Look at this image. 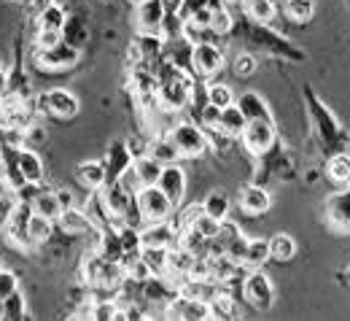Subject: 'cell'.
<instances>
[{"instance_id":"19","label":"cell","mask_w":350,"mask_h":321,"mask_svg":"<svg viewBox=\"0 0 350 321\" xmlns=\"http://www.w3.org/2000/svg\"><path fill=\"white\" fill-rule=\"evenodd\" d=\"M237 108L243 111L245 119H262V122H272V125H275V116H272L267 100H264L259 92H245V94H240Z\"/></svg>"},{"instance_id":"26","label":"cell","mask_w":350,"mask_h":321,"mask_svg":"<svg viewBox=\"0 0 350 321\" xmlns=\"http://www.w3.org/2000/svg\"><path fill=\"white\" fill-rule=\"evenodd\" d=\"M79 181L84 183L87 189H103L108 176H105V165L103 162H81L79 170H76Z\"/></svg>"},{"instance_id":"1","label":"cell","mask_w":350,"mask_h":321,"mask_svg":"<svg viewBox=\"0 0 350 321\" xmlns=\"http://www.w3.org/2000/svg\"><path fill=\"white\" fill-rule=\"evenodd\" d=\"M307 97V111H310V119L315 125V133L321 138V146L326 154H337V151H345L348 146V133L340 127L337 116L323 105V100L312 92V87H305Z\"/></svg>"},{"instance_id":"59","label":"cell","mask_w":350,"mask_h":321,"mask_svg":"<svg viewBox=\"0 0 350 321\" xmlns=\"http://www.w3.org/2000/svg\"><path fill=\"white\" fill-rule=\"evenodd\" d=\"M135 3H143V0H135Z\"/></svg>"},{"instance_id":"20","label":"cell","mask_w":350,"mask_h":321,"mask_svg":"<svg viewBox=\"0 0 350 321\" xmlns=\"http://www.w3.org/2000/svg\"><path fill=\"white\" fill-rule=\"evenodd\" d=\"M269 194H267V189L262 186H256V183H251V186H243V192H240V208L245 211V214H251V216H262L269 211Z\"/></svg>"},{"instance_id":"15","label":"cell","mask_w":350,"mask_h":321,"mask_svg":"<svg viewBox=\"0 0 350 321\" xmlns=\"http://www.w3.org/2000/svg\"><path fill=\"white\" fill-rule=\"evenodd\" d=\"M191 65H194V70H200L202 76H211V73L221 70L224 57H221L219 46L216 44H194V49H191Z\"/></svg>"},{"instance_id":"47","label":"cell","mask_w":350,"mask_h":321,"mask_svg":"<svg viewBox=\"0 0 350 321\" xmlns=\"http://www.w3.org/2000/svg\"><path fill=\"white\" fill-rule=\"evenodd\" d=\"M256 70V57L254 54H243L234 60V73L237 76H251Z\"/></svg>"},{"instance_id":"21","label":"cell","mask_w":350,"mask_h":321,"mask_svg":"<svg viewBox=\"0 0 350 321\" xmlns=\"http://www.w3.org/2000/svg\"><path fill=\"white\" fill-rule=\"evenodd\" d=\"M162 168H165V165H159V162H157L154 157H148V154L132 159V170H135L140 186H157L159 176H162Z\"/></svg>"},{"instance_id":"13","label":"cell","mask_w":350,"mask_h":321,"mask_svg":"<svg viewBox=\"0 0 350 321\" xmlns=\"http://www.w3.org/2000/svg\"><path fill=\"white\" fill-rule=\"evenodd\" d=\"M178 229H173V224L167 222H146L140 227V246L143 248H170L175 246Z\"/></svg>"},{"instance_id":"2","label":"cell","mask_w":350,"mask_h":321,"mask_svg":"<svg viewBox=\"0 0 350 321\" xmlns=\"http://www.w3.org/2000/svg\"><path fill=\"white\" fill-rule=\"evenodd\" d=\"M191 90H194L191 79H189L175 62H167V65L162 68V73H159V87H157V97H159L162 108H167V111H180V108H186L189 100H191Z\"/></svg>"},{"instance_id":"48","label":"cell","mask_w":350,"mask_h":321,"mask_svg":"<svg viewBox=\"0 0 350 321\" xmlns=\"http://www.w3.org/2000/svg\"><path fill=\"white\" fill-rule=\"evenodd\" d=\"M200 119H202V125L205 127H213V130H219V122H221V108H216V105H205L202 108V114H200Z\"/></svg>"},{"instance_id":"5","label":"cell","mask_w":350,"mask_h":321,"mask_svg":"<svg viewBox=\"0 0 350 321\" xmlns=\"http://www.w3.org/2000/svg\"><path fill=\"white\" fill-rule=\"evenodd\" d=\"M243 138V146L254 154V157H264L275 140H278V133H275V125L272 122H262V119H248L245 122V130L240 133Z\"/></svg>"},{"instance_id":"35","label":"cell","mask_w":350,"mask_h":321,"mask_svg":"<svg viewBox=\"0 0 350 321\" xmlns=\"http://www.w3.org/2000/svg\"><path fill=\"white\" fill-rule=\"evenodd\" d=\"M27 235L33 243H46L49 235H51V219H46L41 214H33L30 222H27Z\"/></svg>"},{"instance_id":"22","label":"cell","mask_w":350,"mask_h":321,"mask_svg":"<svg viewBox=\"0 0 350 321\" xmlns=\"http://www.w3.org/2000/svg\"><path fill=\"white\" fill-rule=\"evenodd\" d=\"M59 227L65 229V232H70V235H81V232H89V229H94V222L89 219V214L84 211H79V208H62V214H59Z\"/></svg>"},{"instance_id":"16","label":"cell","mask_w":350,"mask_h":321,"mask_svg":"<svg viewBox=\"0 0 350 321\" xmlns=\"http://www.w3.org/2000/svg\"><path fill=\"white\" fill-rule=\"evenodd\" d=\"M14 170H16V176H19L22 181H27V183H38L44 179L41 157H38L36 151H27V149H22V151L14 154Z\"/></svg>"},{"instance_id":"29","label":"cell","mask_w":350,"mask_h":321,"mask_svg":"<svg viewBox=\"0 0 350 321\" xmlns=\"http://www.w3.org/2000/svg\"><path fill=\"white\" fill-rule=\"evenodd\" d=\"M97 254L103 259H111V262H119L122 259V240H119V229L113 227H103V240L97 246Z\"/></svg>"},{"instance_id":"18","label":"cell","mask_w":350,"mask_h":321,"mask_svg":"<svg viewBox=\"0 0 350 321\" xmlns=\"http://www.w3.org/2000/svg\"><path fill=\"white\" fill-rule=\"evenodd\" d=\"M130 165H132V154H130V149H127V143L116 140V143L108 149V157H105V176H108V181H119V176H122Z\"/></svg>"},{"instance_id":"9","label":"cell","mask_w":350,"mask_h":321,"mask_svg":"<svg viewBox=\"0 0 350 321\" xmlns=\"http://www.w3.org/2000/svg\"><path fill=\"white\" fill-rule=\"evenodd\" d=\"M170 140L175 143V149H178L180 157H200V154L208 149L205 133H202L197 125H191V122L178 125L173 133H170Z\"/></svg>"},{"instance_id":"17","label":"cell","mask_w":350,"mask_h":321,"mask_svg":"<svg viewBox=\"0 0 350 321\" xmlns=\"http://www.w3.org/2000/svg\"><path fill=\"white\" fill-rule=\"evenodd\" d=\"M162 19H165V8H162L159 0H143V3H137V30L140 33L159 36Z\"/></svg>"},{"instance_id":"33","label":"cell","mask_w":350,"mask_h":321,"mask_svg":"<svg viewBox=\"0 0 350 321\" xmlns=\"http://www.w3.org/2000/svg\"><path fill=\"white\" fill-rule=\"evenodd\" d=\"M148 157H154L159 165H173L178 162V149H175V143L170 138H162V140H157V143H151V149H148Z\"/></svg>"},{"instance_id":"60","label":"cell","mask_w":350,"mask_h":321,"mask_svg":"<svg viewBox=\"0 0 350 321\" xmlns=\"http://www.w3.org/2000/svg\"><path fill=\"white\" fill-rule=\"evenodd\" d=\"M0 105H3V100H0Z\"/></svg>"},{"instance_id":"54","label":"cell","mask_w":350,"mask_h":321,"mask_svg":"<svg viewBox=\"0 0 350 321\" xmlns=\"http://www.w3.org/2000/svg\"><path fill=\"white\" fill-rule=\"evenodd\" d=\"M51 3H54V0H30V8H33L36 14H41V11H44V8H49Z\"/></svg>"},{"instance_id":"37","label":"cell","mask_w":350,"mask_h":321,"mask_svg":"<svg viewBox=\"0 0 350 321\" xmlns=\"http://www.w3.org/2000/svg\"><path fill=\"white\" fill-rule=\"evenodd\" d=\"M211 313H213V319H234L237 316V308H234L232 294H221L219 292L211 300Z\"/></svg>"},{"instance_id":"50","label":"cell","mask_w":350,"mask_h":321,"mask_svg":"<svg viewBox=\"0 0 350 321\" xmlns=\"http://www.w3.org/2000/svg\"><path fill=\"white\" fill-rule=\"evenodd\" d=\"M113 316H116V305L113 303H97L92 308V313H89V319H100V321L113 319Z\"/></svg>"},{"instance_id":"11","label":"cell","mask_w":350,"mask_h":321,"mask_svg":"<svg viewBox=\"0 0 350 321\" xmlns=\"http://www.w3.org/2000/svg\"><path fill=\"white\" fill-rule=\"evenodd\" d=\"M33 216V205L30 203H19L8 211V219H5V237L16 246H33L30 235H27V222Z\"/></svg>"},{"instance_id":"36","label":"cell","mask_w":350,"mask_h":321,"mask_svg":"<svg viewBox=\"0 0 350 321\" xmlns=\"http://www.w3.org/2000/svg\"><path fill=\"white\" fill-rule=\"evenodd\" d=\"M202 211H205L208 216H213V219L224 222V219H226V214H229V200H226V194H221V192L208 194V200L202 203Z\"/></svg>"},{"instance_id":"57","label":"cell","mask_w":350,"mask_h":321,"mask_svg":"<svg viewBox=\"0 0 350 321\" xmlns=\"http://www.w3.org/2000/svg\"><path fill=\"white\" fill-rule=\"evenodd\" d=\"M272 3H275V5H278V3H286V0H272Z\"/></svg>"},{"instance_id":"53","label":"cell","mask_w":350,"mask_h":321,"mask_svg":"<svg viewBox=\"0 0 350 321\" xmlns=\"http://www.w3.org/2000/svg\"><path fill=\"white\" fill-rule=\"evenodd\" d=\"M57 200H59L62 208H70V205H73V194H70L68 189H59V192H57Z\"/></svg>"},{"instance_id":"14","label":"cell","mask_w":350,"mask_h":321,"mask_svg":"<svg viewBox=\"0 0 350 321\" xmlns=\"http://www.w3.org/2000/svg\"><path fill=\"white\" fill-rule=\"evenodd\" d=\"M157 186L167 194V200L173 203V208H178V205L183 203V194H186V176H183V170H180L175 162L162 168V176H159Z\"/></svg>"},{"instance_id":"44","label":"cell","mask_w":350,"mask_h":321,"mask_svg":"<svg viewBox=\"0 0 350 321\" xmlns=\"http://www.w3.org/2000/svg\"><path fill=\"white\" fill-rule=\"evenodd\" d=\"M191 227L200 229V232H202V235H205L208 240H213V237L219 235L221 222H219V219H213V216H208V214H202V216H200V219H197V222H194Z\"/></svg>"},{"instance_id":"34","label":"cell","mask_w":350,"mask_h":321,"mask_svg":"<svg viewBox=\"0 0 350 321\" xmlns=\"http://www.w3.org/2000/svg\"><path fill=\"white\" fill-rule=\"evenodd\" d=\"M243 5H245V11H248V16H251L254 22H259V25H267V22L275 16V3H272V0H245Z\"/></svg>"},{"instance_id":"51","label":"cell","mask_w":350,"mask_h":321,"mask_svg":"<svg viewBox=\"0 0 350 321\" xmlns=\"http://www.w3.org/2000/svg\"><path fill=\"white\" fill-rule=\"evenodd\" d=\"M38 49H49V46H57L62 41V33L59 30H38Z\"/></svg>"},{"instance_id":"45","label":"cell","mask_w":350,"mask_h":321,"mask_svg":"<svg viewBox=\"0 0 350 321\" xmlns=\"http://www.w3.org/2000/svg\"><path fill=\"white\" fill-rule=\"evenodd\" d=\"M202 214H205V211H202V203H191V205L180 208V222H178V227H191Z\"/></svg>"},{"instance_id":"40","label":"cell","mask_w":350,"mask_h":321,"mask_svg":"<svg viewBox=\"0 0 350 321\" xmlns=\"http://www.w3.org/2000/svg\"><path fill=\"white\" fill-rule=\"evenodd\" d=\"M208 103L216 105V108H226V105L234 103V94L226 84H211L208 87Z\"/></svg>"},{"instance_id":"8","label":"cell","mask_w":350,"mask_h":321,"mask_svg":"<svg viewBox=\"0 0 350 321\" xmlns=\"http://www.w3.org/2000/svg\"><path fill=\"white\" fill-rule=\"evenodd\" d=\"M323 216H326V224L334 229V232L350 235V183H348V189L334 192V194L326 197V203H323Z\"/></svg>"},{"instance_id":"12","label":"cell","mask_w":350,"mask_h":321,"mask_svg":"<svg viewBox=\"0 0 350 321\" xmlns=\"http://www.w3.org/2000/svg\"><path fill=\"white\" fill-rule=\"evenodd\" d=\"M38 62L49 68V70H62V68H70L79 62V49L73 44H68L65 38L57 46H49V49H38Z\"/></svg>"},{"instance_id":"31","label":"cell","mask_w":350,"mask_h":321,"mask_svg":"<svg viewBox=\"0 0 350 321\" xmlns=\"http://www.w3.org/2000/svg\"><path fill=\"white\" fill-rule=\"evenodd\" d=\"M269 259V243L262 240V237H254V240H248V246H245V257H243V268H262L264 262Z\"/></svg>"},{"instance_id":"42","label":"cell","mask_w":350,"mask_h":321,"mask_svg":"<svg viewBox=\"0 0 350 321\" xmlns=\"http://www.w3.org/2000/svg\"><path fill=\"white\" fill-rule=\"evenodd\" d=\"M159 36H162L165 41L183 36V16H180V14H165L162 27H159Z\"/></svg>"},{"instance_id":"32","label":"cell","mask_w":350,"mask_h":321,"mask_svg":"<svg viewBox=\"0 0 350 321\" xmlns=\"http://www.w3.org/2000/svg\"><path fill=\"white\" fill-rule=\"evenodd\" d=\"M283 14H286L291 22L305 25V22L312 19V14H315V3H312V0H286V3H283Z\"/></svg>"},{"instance_id":"41","label":"cell","mask_w":350,"mask_h":321,"mask_svg":"<svg viewBox=\"0 0 350 321\" xmlns=\"http://www.w3.org/2000/svg\"><path fill=\"white\" fill-rule=\"evenodd\" d=\"M124 275H127V278H132V281H140V283H146V281H148V278H151L154 273H151V268L146 265V259L137 254L135 259H130V262L124 265Z\"/></svg>"},{"instance_id":"39","label":"cell","mask_w":350,"mask_h":321,"mask_svg":"<svg viewBox=\"0 0 350 321\" xmlns=\"http://www.w3.org/2000/svg\"><path fill=\"white\" fill-rule=\"evenodd\" d=\"M22 313H25V297L16 289L3 300V319H22Z\"/></svg>"},{"instance_id":"27","label":"cell","mask_w":350,"mask_h":321,"mask_svg":"<svg viewBox=\"0 0 350 321\" xmlns=\"http://www.w3.org/2000/svg\"><path fill=\"white\" fill-rule=\"evenodd\" d=\"M326 173L329 179L340 186H348L350 183V154L348 151H337L329 157V165H326Z\"/></svg>"},{"instance_id":"52","label":"cell","mask_w":350,"mask_h":321,"mask_svg":"<svg viewBox=\"0 0 350 321\" xmlns=\"http://www.w3.org/2000/svg\"><path fill=\"white\" fill-rule=\"evenodd\" d=\"M159 3H162L165 14H180V5H183V0H159Z\"/></svg>"},{"instance_id":"3","label":"cell","mask_w":350,"mask_h":321,"mask_svg":"<svg viewBox=\"0 0 350 321\" xmlns=\"http://www.w3.org/2000/svg\"><path fill=\"white\" fill-rule=\"evenodd\" d=\"M135 208L140 211L143 224L146 222H167L173 214V203L167 200V194L159 186H140L135 192Z\"/></svg>"},{"instance_id":"28","label":"cell","mask_w":350,"mask_h":321,"mask_svg":"<svg viewBox=\"0 0 350 321\" xmlns=\"http://www.w3.org/2000/svg\"><path fill=\"white\" fill-rule=\"evenodd\" d=\"M30 205H33V214H41V216L51 219V222H57L59 214H62V205L57 200V192H38Z\"/></svg>"},{"instance_id":"46","label":"cell","mask_w":350,"mask_h":321,"mask_svg":"<svg viewBox=\"0 0 350 321\" xmlns=\"http://www.w3.org/2000/svg\"><path fill=\"white\" fill-rule=\"evenodd\" d=\"M16 289H19V278L11 273V270H0V300H5Z\"/></svg>"},{"instance_id":"23","label":"cell","mask_w":350,"mask_h":321,"mask_svg":"<svg viewBox=\"0 0 350 321\" xmlns=\"http://www.w3.org/2000/svg\"><path fill=\"white\" fill-rule=\"evenodd\" d=\"M245 116H243V111L237 108V103H232V105H226V108H221V122H219V130L224 136L229 138H240V133L245 130Z\"/></svg>"},{"instance_id":"24","label":"cell","mask_w":350,"mask_h":321,"mask_svg":"<svg viewBox=\"0 0 350 321\" xmlns=\"http://www.w3.org/2000/svg\"><path fill=\"white\" fill-rule=\"evenodd\" d=\"M267 243H269V259L288 262V259L297 254V240H294L288 232H278V235H272Z\"/></svg>"},{"instance_id":"38","label":"cell","mask_w":350,"mask_h":321,"mask_svg":"<svg viewBox=\"0 0 350 321\" xmlns=\"http://www.w3.org/2000/svg\"><path fill=\"white\" fill-rule=\"evenodd\" d=\"M140 257L146 259V265L151 268L154 275H165V259H167V248H140Z\"/></svg>"},{"instance_id":"4","label":"cell","mask_w":350,"mask_h":321,"mask_svg":"<svg viewBox=\"0 0 350 321\" xmlns=\"http://www.w3.org/2000/svg\"><path fill=\"white\" fill-rule=\"evenodd\" d=\"M84 273H87L89 283L103 286V289H116L124 281V268L119 262L103 259L100 254H89L84 259Z\"/></svg>"},{"instance_id":"30","label":"cell","mask_w":350,"mask_h":321,"mask_svg":"<svg viewBox=\"0 0 350 321\" xmlns=\"http://www.w3.org/2000/svg\"><path fill=\"white\" fill-rule=\"evenodd\" d=\"M65 25H68V14L57 3H51L49 8H44L38 14V30H59V33H65Z\"/></svg>"},{"instance_id":"6","label":"cell","mask_w":350,"mask_h":321,"mask_svg":"<svg viewBox=\"0 0 350 321\" xmlns=\"http://www.w3.org/2000/svg\"><path fill=\"white\" fill-rule=\"evenodd\" d=\"M243 294H245V300H248L256 311H269L272 303H275L272 281H269L267 273H262L259 268H254V273L245 275V281H243Z\"/></svg>"},{"instance_id":"10","label":"cell","mask_w":350,"mask_h":321,"mask_svg":"<svg viewBox=\"0 0 350 321\" xmlns=\"http://www.w3.org/2000/svg\"><path fill=\"white\" fill-rule=\"evenodd\" d=\"M38 108L49 111L57 119H73L79 114V100L76 94L68 90H51L38 97Z\"/></svg>"},{"instance_id":"58","label":"cell","mask_w":350,"mask_h":321,"mask_svg":"<svg viewBox=\"0 0 350 321\" xmlns=\"http://www.w3.org/2000/svg\"><path fill=\"white\" fill-rule=\"evenodd\" d=\"M0 84H3V73H0Z\"/></svg>"},{"instance_id":"25","label":"cell","mask_w":350,"mask_h":321,"mask_svg":"<svg viewBox=\"0 0 350 321\" xmlns=\"http://www.w3.org/2000/svg\"><path fill=\"white\" fill-rule=\"evenodd\" d=\"M175 243H178L180 248L191 251L194 257H202V254L208 251V237H205L200 229H194V227H180V229H178Z\"/></svg>"},{"instance_id":"7","label":"cell","mask_w":350,"mask_h":321,"mask_svg":"<svg viewBox=\"0 0 350 321\" xmlns=\"http://www.w3.org/2000/svg\"><path fill=\"white\" fill-rule=\"evenodd\" d=\"M97 192H100V200H103L105 211L119 222H124L130 216V211L135 208V192L124 189L119 181H108V186H103Z\"/></svg>"},{"instance_id":"55","label":"cell","mask_w":350,"mask_h":321,"mask_svg":"<svg viewBox=\"0 0 350 321\" xmlns=\"http://www.w3.org/2000/svg\"><path fill=\"white\" fill-rule=\"evenodd\" d=\"M221 3H224V5H229V8H237V5H243L245 0H221Z\"/></svg>"},{"instance_id":"56","label":"cell","mask_w":350,"mask_h":321,"mask_svg":"<svg viewBox=\"0 0 350 321\" xmlns=\"http://www.w3.org/2000/svg\"><path fill=\"white\" fill-rule=\"evenodd\" d=\"M345 281H348V283H350V268H348V270H345Z\"/></svg>"},{"instance_id":"43","label":"cell","mask_w":350,"mask_h":321,"mask_svg":"<svg viewBox=\"0 0 350 321\" xmlns=\"http://www.w3.org/2000/svg\"><path fill=\"white\" fill-rule=\"evenodd\" d=\"M211 27L219 33V36H226V33H232V27H234V19H232V14L219 5L216 11H213V19H211Z\"/></svg>"},{"instance_id":"49","label":"cell","mask_w":350,"mask_h":321,"mask_svg":"<svg viewBox=\"0 0 350 321\" xmlns=\"http://www.w3.org/2000/svg\"><path fill=\"white\" fill-rule=\"evenodd\" d=\"M245 246H248V237H237L234 243L226 246V257H232L237 265H243V257H245Z\"/></svg>"}]
</instances>
